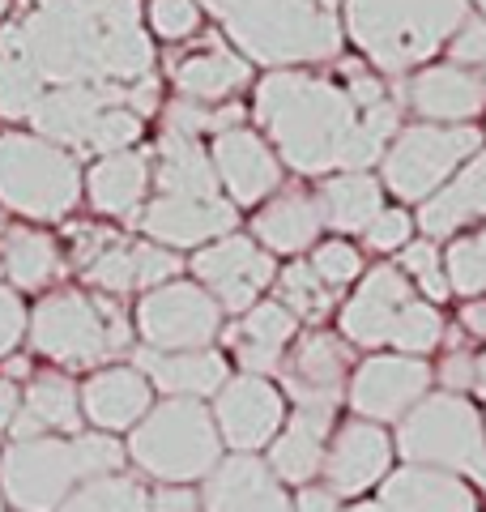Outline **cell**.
I'll use <instances>...</instances> for the list:
<instances>
[{
    "label": "cell",
    "instance_id": "cell-38",
    "mask_svg": "<svg viewBox=\"0 0 486 512\" xmlns=\"http://www.w3.org/2000/svg\"><path fill=\"white\" fill-rule=\"evenodd\" d=\"M444 338V316L435 303H423V299H410L401 308V316L393 320V333H388V346H397L401 355L410 359H423L431 355L435 346Z\"/></svg>",
    "mask_w": 486,
    "mask_h": 512
},
{
    "label": "cell",
    "instance_id": "cell-40",
    "mask_svg": "<svg viewBox=\"0 0 486 512\" xmlns=\"http://www.w3.org/2000/svg\"><path fill=\"white\" fill-rule=\"evenodd\" d=\"M43 82L22 56H0V116L30 120V111L43 99Z\"/></svg>",
    "mask_w": 486,
    "mask_h": 512
},
{
    "label": "cell",
    "instance_id": "cell-25",
    "mask_svg": "<svg viewBox=\"0 0 486 512\" xmlns=\"http://www.w3.org/2000/svg\"><path fill=\"white\" fill-rule=\"evenodd\" d=\"M299 338V320L290 316L282 303H256L239 316V325L226 333L235 359L243 367V376H265V372H278L282 355L290 350V342Z\"/></svg>",
    "mask_w": 486,
    "mask_h": 512
},
{
    "label": "cell",
    "instance_id": "cell-32",
    "mask_svg": "<svg viewBox=\"0 0 486 512\" xmlns=\"http://www.w3.org/2000/svg\"><path fill=\"white\" fill-rule=\"evenodd\" d=\"M154 184H158V197H222L209 150L197 137H180V133L158 137Z\"/></svg>",
    "mask_w": 486,
    "mask_h": 512
},
{
    "label": "cell",
    "instance_id": "cell-34",
    "mask_svg": "<svg viewBox=\"0 0 486 512\" xmlns=\"http://www.w3.org/2000/svg\"><path fill=\"white\" fill-rule=\"evenodd\" d=\"M145 188H150V158L137 154V150L107 154L86 175L90 205L99 214H116V218L137 214V205L145 201Z\"/></svg>",
    "mask_w": 486,
    "mask_h": 512
},
{
    "label": "cell",
    "instance_id": "cell-44",
    "mask_svg": "<svg viewBox=\"0 0 486 512\" xmlns=\"http://www.w3.org/2000/svg\"><path fill=\"white\" fill-rule=\"evenodd\" d=\"M312 269L320 274L324 286L337 291V286H350L354 278H363V256L350 239H324V244H316V252H312Z\"/></svg>",
    "mask_w": 486,
    "mask_h": 512
},
{
    "label": "cell",
    "instance_id": "cell-14",
    "mask_svg": "<svg viewBox=\"0 0 486 512\" xmlns=\"http://www.w3.org/2000/svg\"><path fill=\"white\" fill-rule=\"evenodd\" d=\"M354 367V350L346 338L337 333L312 329L303 338L290 342V350L282 355V389L295 406H316V410H333L337 397L346 393V376Z\"/></svg>",
    "mask_w": 486,
    "mask_h": 512
},
{
    "label": "cell",
    "instance_id": "cell-47",
    "mask_svg": "<svg viewBox=\"0 0 486 512\" xmlns=\"http://www.w3.org/2000/svg\"><path fill=\"white\" fill-rule=\"evenodd\" d=\"M448 60L465 64V69H478L486 60V18H474V13H469L457 35L448 39Z\"/></svg>",
    "mask_w": 486,
    "mask_h": 512
},
{
    "label": "cell",
    "instance_id": "cell-49",
    "mask_svg": "<svg viewBox=\"0 0 486 512\" xmlns=\"http://www.w3.org/2000/svg\"><path fill=\"white\" fill-rule=\"evenodd\" d=\"M435 376H440L444 393H461V389H474V359L465 355V350H448V359L435 367Z\"/></svg>",
    "mask_w": 486,
    "mask_h": 512
},
{
    "label": "cell",
    "instance_id": "cell-48",
    "mask_svg": "<svg viewBox=\"0 0 486 512\" xmlns=\"http://www.w3.org/2000/svg\"><path fill=\"white\" fill-rule=\"evenodd\" d=\"M26 325H30L26 303L13 295L9 286H0V359L13 355V346L26 338Z\"/></svg>",
    "mask_w": 486,
    "mask_h": 512
},
{
    "label": "cell",
    "instance_id": "cell-37",
    "mask_svg": "<svg viewBox=\"0 0 486 512\" xmlns=\"http://www.w3.org/2000/svg\"><path fill=\"white\" fill-rule=\"evenodd\" d=\"M278 303L307 325H320L324 316L333 312V286H324L320 274L312 269V261H290L278 278Z\"/></svg>",
    "mask_w": 486,
    "mask_h": 512
},
{
    "label": "cell",
    "instance_id": "cell-24",
    "mask_svg": "<svg viewBox=\"0 0 486 512\" xmlns=\"http://www.w3.org/2000/svg\"><path fill=\"white\" fill-rule=\"evenodd\" d=\"M329 431H333V410L299 406L282 423L278 440L269 448V470L278 474V483L307 487L324 470V453H329Z\"/></svg>",
    "mask_w": 486,
    "mask_h": 512
},
{
    "label": "cell",
    "instance_id": "cell-12",
    "mask_svg": "<svg viewBox=\"0 0 486 512\" xmlns=\"http://www.w3.org/2000/svg\"><path fill=\"white\" fill-rule=\"evenodd\" d=\"M192 274H197V286L214 295L222 312L243 316L261 303L265 286L278 278V265L252 235H222L192 256Z\"/></svg>",
    "mask_w": 486,
    "mask_h": 512
},
{
    "label": "cell",
    "instance_id": "cell-60",
    "mask_svg": "<svg viewBox=\"0 0 486 512\" xmlns=\"http://www.w3.org/2000/svg\"><path fill=\"white\" fill-rule=\"evenodd\" d=\"M0 512H5V495H0Z\"/></svg>",
    "mask_w": 486,
    "mask_h": 512
},
{
    "label": "cell",
    "instance_id": "cell-51",
    "mask_svg": "<svg viewBox=\"0 0 486 512\" xmlns=\"http://www.w3.org/2000/svg\"><path fill=\"white\" fill-rule=\"evenodd\" d=\"M295 512H337V495L329 487H303L295 500Z\"/></svg>",
    "mask_w": 486,
    "mask_h": 512
},
{
    "label": "cell",
    "instance_id": "cell-3",
    "mask_svg": "<svg viewBox=\"0 0 486 512\" xmlns=\"http://www.w3.org/2000/svg\"><path fill=\"white\" fill-rule=\"evenodd\" d=\"M248 64L295 69L342 52V0H201Z\"/></svg>",
    "mask_w": 486,
    "mask_h": 512
},
{
    "label": "cell",
    "instance_id": "cell-18",
    "mask_svg": "<svg viewBox=\"0 0 486 512\" xmlns=\"http://www.w3.org/2000/svg\"><path fill=\"white\" fill-rule=\"evenodd\" d=\"M388 466H393V440H388V431L380 423L350 419L329 440L320 474L333 495H363L380 478H388Z\"/></svg>",
    "mask_w": 486,
    "mask_h": 512
},
{
    "label": "cell",
    "instance_id": "cell-59",
    "mask_svg": "<svg viewBox=\"0 0 486 512\" xmlns=\"http://www.w3.org/2000/svg\"><path fill=\"white\" fill-rule=\"evenodd\" d=\"M5 9H9V0H0V13H5Z\"/></svg>",
    "mask_w": 486,
    "mask_h": 512
},
{
    "label": "cell",
    "instance_id": "cell-52",
    "mask_svg": "<svg viewBox=\"0 0 486 512\" xmlns=\"http://www.w3.org/2000/svg\"><path fill=\"white\" fill-rule=\"evenodd\" d=\"M18 410H22V393H18V384L0 376V431H9L13 419H18Z\"/></svg>",
    "mask_w": 486,
    "mask_h": 512
},
{
    "label": "cell",
    "instance_id": "cell-28",
    "mask_svg": "<svg viewBox=\"0 0 486 512\" xmlns=\"http://www.w3.org/2000/svg\"><path fill=\"white\" fill-rule=\"evenodd\" d=\"M77 427H81V389L64 372H43L22 393V410L9 431H13V444H22V440L47 436V431L77 436Z\"/></svg>",
    "mask_w": 486,
    "mask_h": 512
},
{
    "label": "cell",
    "instance_id": "cell-36",
    "mask_svg": "<svg viewBox=\"0 0 486 512\" xmlns=\"http://www.w3.org/2000/svg\"><path fill=\"white\" fill-rule=\"evenodd\" d=\"M56 512H150V491L133 474H103L81 483Z\"/></svg>",
    "mask_w": 486,
    "mask_h": 512
},
{
    "label": "cell",
    "instance_id": "cell-23",
    "mask_svg": "<svg viewBox=\"0 0 486 512\" xmlns=\"http://www.w3.org/2000/svg\"><path fill=\"white\" fill-rule=\"evenodd\" d=\"M154 410V393L137 367H103L81 384V419H90L99 431L137 427Z\"/></svg>",
    "mask_w": 486,
    "mask_h": 512
},
{
    "label": "cell",
    "instance_id": "cell-13",
    "mask_svg": "<svg viewBox=\"0 0 486 512\" xmlns=\"http://www.w3.org/2000/svg\"><path fill=\"white\" fill-rule=\"evenodd\" d=\"M435 367L427 359L410 355H376L363 367H354V376L346 384L350 410L367 423H401L431 389Z\"/></svg>",
    "mask_w": 486,
    "mask_h": 512
},
{
    "label": "cell",
    "instance_id": "cell-17",
    "mask_svg": "<svg viewBox=\"0 0 486 512\" xmlns=\"http://www.w3.org/2000/svg\"><path fill=\"white\" fill-rule=\"evenodd\" d=\"M209 158H214V171H218V184L226 188V201L235 205H256L265 201L269 192L282 188V163L273 146L252 133L248 124L239 128H226V133L214 137V146H209Z\"/></svg>",
    "mask_w": 486,
    "mask_h": 512
},
{
    "label": "cell",
    "instance_id": "cell-50",
    "mask_svg": "<svg viewBox=\"0 0 486 512\" xmlns=\"http://www.w3.org/2000/svg\"><path fill=\"white\" fill-rule=\"evenodd\" d=\"M150 512H205L188 487H162L150 495Z\"/></svg>",
    "mask_w": 486,
    "mask_h": 512
},
{
    "label": "cell",
    "instance_id": "cell-8",
    "mask_svg": "<svg viewBox=\"0 0 486 512\" xmlns=\"http://www.w3.org/2000/svg\"><path fill=\"white\" fill-rule=\"evenodd\" d=\"M30 346L64 367H94L133 342V325L116 299H90L81 291H60L30 312Z\"/></svg>",
    "mask_w": 486,
    "mask_h": 512
},
{
    "label": "cell",
    "instance_id": "cell-7",
    "mask_svg": "<svg viewBox=\"0 0 486 512\" xmlns=\"http://www.w3.org/2000/svg\"><path fill=\"white\" fill-rule=\"evenodd\" d=\"M397 453L410 466L465 474L486 491V423L461 393H427L401 419Z\"/></svg>",
    "mask_w": 486,
    "mask_h": 512
},
{
    "label": "cell",
    "instance_id": "cell-4",
    "mask_svg": "<svg viewBox=\"0 0 486 512\" xmlns=\"http://www.w3.org/2000/svg\"><path fill=\"white\" fill-rule=\"evenodd\" d=\"M469 0H342V30L380 77H405L448 47Z\"/></svg>",
    "mask_w": 486,
    "mask_h": 512
},
{
    "label": "cell",
    "instance_id": "cell-15",
    "mask_svg": "<svg viewBox=\"0 0 486 512\" xmlns=\"http://www.w3.org/2000/svg\"><path fill=\"white\" fill-rule=\"evenodd\" d=\"M214 423L222 444L256 453L278 440L286 423V397L265 376H235L214 393Z\"/></svg>",
    "mask_w": 486,
    "mask_h": 512
},
{
    "label": "cell",
    "instance_id": "cell-27",
    "mask_svg": "<svg viewBox=\"0 0 486 512\" xmlns=\"http://www.w3.org/2000/svg\"><path fill=\"white\" fill-rule=\"evenodd\" d=\"M171 82H175V90H180V99L218 107V103H231V94L252 82V64L239 52H231V47L209 43V47H201V52L175 60Z\"/></svg>",
    "mask_w": 486,
    "mask_h": 512
},
{
    "label": "cell",
    "instance_id": "cell-2",
    "mask_svg": "<svg viewBox=\"0 0 486 512\" xmlns=\"http://www.w3.org/2000/svg\"><path fill=\"white\" fill-rule=\"evenodd\" d=\"M0 56H22L43 90L137 86L154 77V47L137 0H35L0 30Z\"/></svg>",
    "mask_w": 486,
    "mask_h": 512
},
{
    "label": "cell",
    "instance_id": "cell-39",
    "mask_svg": "<svg viewBox=\"0 0 486 512\" xmlns=\"http://www.w3.org/2000/svg\"><path fill=\"white\" fill-rule=\"evenodd\" d=\"M444 278H448V291L457 295H469V299L486 295V227L452 239L444 252Z\"/></svg>",
    "mask_w": 486,
    "mask_h": 512
},
{
    "label": "cell",
    "instance_id": "cell-11",
    "mask_svg": "<svg viewBox=\"0 0 486 512\" xmlns=\"http://www.w3.org/2000/svg\"><path fill=\"white\" fill-rule=\"evenodd\" d=\"M137 333L145 350H209L222 333V308L197 282H167L145 291L137 303Z\"/></svg>",
    "mask_w": 486,
    "mask_h": 512
},
{
    "label": "cell",
    "instance_id": "cell-45",
    "mask_svg": "<svg viewBox=\"0 0 486 512\" xmlns=\"http://www.w3.org/2000/svg\"><path fill=\"white\" fill-rule=\"evenodd\" d=\"M150 26L162 39H188L201 26L197 0H150Z\"/></svg>",
    "mask_w": 486,
    "mask_h": 512
},
{
    "label": "cell",
    "instance_id": "cell-54",
    "mask_svg": "<svg viewBox=\"0 0 486 512\" xmlns=\"http://www.w3.org/2000/svg\"><path fill=\"white\" fill-rule=\"evenodd\" d=\"M474 389L486 397V350H482V355L474 359Z\"/></svg>",
    "mask_w": 486,
    "mask_h": 512
},
{
    "label": "cell",
    "instance_id": "cell-35",
    "mask_svg": "<svg viewBox=\"0 0 486 512\" xmlns=\"http://www.w3.org/2000/svg\"><path fill=\"white\" fill-rule=\"evenodd\" d=\"M0 269L18 291H39L60 274V248L43 231L9 227L0 235Z\"/></svg>",
    "mask_w": 486,
    "mask_h": 512
},
{
    "label": "cell",
    "instance_id": "cell-29",
    "mask_svg": "<svg viewBox=\"0 0 486 512\" xmlns=\"http://www.w3.org/2000/svg\"><path fill=\"white\" fill-rule=\"evenodd\" d=\"M137 372L158 384L162 393L171 397H192V402H201V397L218 393L226 380V359L218 350H175V355H162V350H137Z\"/></svg>",
    "mask_w": 486,
    "mask_h": 512
},
{
    "label": "cell",
    "instance_id": "cell-58",
    "mask_svg": "<svg viewBox=\"0 0 486 512\" xmlns=\"http://www.w3.org/2000/svg\"><path fill=\"white\" fill-rule=\"evenodd\" d=\"M478 9H482V18H486V0H478Z\"/></svg>",
    "mask_w": 486,
    "mask_h": 512
},
{
    "label": "cell",
    "instance_id": "cell-31",
    "mask_svg": "<svg viewBox=\"0 0 486 512\" xmlns=\"http://www.w3.org/2000/svg\"><path fill=\"white\" fill-rule=\"evenodd\" d=\"M474 218H486V150H478L435 197L418 205V227L431 239L457 235Z\"/></svg>",
    "mask_w": 486,
    "mask_h": 512
},
{
    "label": "cell",
    "instance_id": "cell-26",
    "mask_svg": "<svg viewBox=\"0 0 486 512\" xmlns=\"http://www.w3.org/2000/svg\"><path fill=\"white\" fill-rule=\"evenodd\" d=\"M320 227H324V218H320V205L312 192H303V188H286L278 192L273 201H265L261 210H256L252 218V239L261 244L269 256L273 252H282V256H299L307 252L320 239Z\"/></svg>",
    "mask_w": 486,
    "mask_h": 512
},
{
    "label": "cell",
    "instance_id": "cell-46",
    "mask_svg": "<svg viewBox=\"0 0 486 512\" xmlns=\"http://www.w3.org/2000/svg\"><path fill=\"white\" fill-rule=\"evenodd\" d=\"M410 231H414V218L405 214V210H380V218L371 222L363 235H367V248H376V252H401L405 244H410Z\"/></svg>",
    "mask_w": 486,
    "mask_h": 512
},
{
    "label": "cell",
    "instance_id": "cell-53",
    "mask_svg": "<svg viewBox=\"0 0 486 512\" xmlns=\"http://www.w3.org/2000/svg\"><path fill=\"white\" fill-rule=\"evenodd\" d=\"M461 329L469 338H486V299H474L461 308Z\"/></svg>",
    "mask_w": 486,
    "mask_h": 512
},
{
    "label": "cell",
    "instance_id": "cell-22",
    "mask_svg": "<svg viewBox=\"0 0 486 512\" xmlns=\"http://www.w3.org/2000/svg\"><path fill=\"white\" fill-rule=\"evenodd\" d=\"M414 299L410 291V278L393 265H380V269H367L359 291L346 299L342 308V338L350 346H384L388 333H393V320L401 316V308Z\"/></svg>",
    "mask_w": 486,
    "mask_h": 512
},
{
    "label": "cell",
    "instance_id": "cell-6",
    "mask_svg": "<svg viewBox=\"0 0 486 512\" xmlns=\"http://www.w3.org/2000/svg\"><path fill=\"white\" fill-rule=\"evenodd\" d=\"M128 457L167 487H184L209 478L222 461V436L218 423L201 402L192 397H167L133 427Z\"/></svg>",
    "mask_w": 486,
    "mask_h": 512
},
{
    "label": "cell",
    "instance_id": "cell-10",
    "mask_svg": "<svg viewBox=\"0 0 486 512\" xmlns=\"http://www.w3.org/2000/svg\"><path fill=\"white\" fill-rule=\"evenodd\" d=\"M478 150H482V133L474 124H423L418 120L410 128H401L393 137V146L384 150L380 180L393 197L423 205Z\"/></svg>",
    "mask_w": 486,
    "mask_h": 512
},
{
    "label": "cell",
    "instance_id": "cell-42",
    "mask_svg": "<svg viewBox=\"0 0 486 512\" xmlns=\"http://www.w3.org/2000/svg\"><path fill=\"white\" fill-rule=\"evenodd\" d=\"M401 274L423 286V295L431 303L448 299V278H444V256L435 248V239H414L401 248Z\"/></svg>",
    "mask_w": 486,
    "mask_h": 512
},
{
    "label": "cell",
    "instance_id": "cell-43",
    "mask_svg": "<svg viewBox=\"0 0 486 512\" xmlns=\"http://www.w3.org/2000/svg\"><path fill=\"white\" fill-rule=\"evenodd\" d=\"M137 137H141V116H137V111H128V107H107L103 116L94 120V128H90L86 150L99 154V158H107V154L133 150Z\"/></svg>",
    "mask_w": 486,
    "mask_h": 512
},
{
    "label": "cell",
    "instance_id": "cell-55",
    "mask_svg": "<svg viewBox=\"0 0 486 512\" xmlns=\"http://www.w3.org/2000/svg\"><path fill=\"white\" fill-rule=\"evenodd\" d=\"M22 376H30V363H26V359H9L5 380H22Z\"/></svg>",
    "mask_w": 486,
    "mask_h": 512
},
{
    "label": "cell",
    "instance_id": "cell-33",
    "mask_svg": "<svg viewBox=\"0 0 486 512\" xmlns=\"http://www.w3.org/2000/svg\"><path fill=\"white\" fill-rule=\"evenodd\" d=\"M316 205H320L324 227H333L342 235H363L384 210V184L367 171L329 175L316 192Z\"/></svg>",
    "mask_w": 486,
    "mask_h": 512
},
{
    "label": "cell",
    "instance_id": "cell-5",
    "mask_svg": "<svg viewBox=\"0 0 486 512\" xmlns=\"http://www.w3.org/2000/svg\"><path fill=\"white\" fill-rule=\"evenodd\" d=\"M124 448L111 440L107 431H90V436H39L9 444L0 457V495L18 512H56L69 495L103 474H120Z\"/></svg>",
    "mask_w": 486,
    "mask_h": 512
},
{
    "label": "cell",
    "instance_id": "cell-20",
    "mask_svg": "<svg viewBox=\"0 0 486 512\" xmlns=\"http://www.w3.org/2000/svg\"><path fill=\"white\" fill-rule=\"evenodd\" d=\"M205 512H295L278 474L256 453H235L214 466L201 495Z\"/></svg>",
    "mask_w": 486,
    "mask_h": 512
},
{
    "label": "cell",
    "instance_id": "cell-30",
    "mask_svg": "<svg viewBox=\"0 0 486 512\" xmlns=\"http://www.w3.org/2000/svg\"><path fill=\"white\" fill-rule=\"evenodd\" d=\"M380 504L388 512H478V500L457 474L405 466L384 478Z\"/></svg>",
    "mask_w": 486,
    "mask_h": 512
},
{
    "label": "cell",
    "instance_id": "cell-1",
    "mask_svg": "<svg viewBox=\"0 0 486 512\" xmlns=\"http://www.w3.org/2000/svg\"><path fill=\"white\" fill-rule=\"evenodd\" d=\"M252 116L273 141L278 163L299 175H342L376 167L388 137L401 133V111L393 99L359 107L333 77L303 69H273L256 86Z\"/></svg>",
    "mask_w": 486,
    "mask_h": 512
},
{
    "label": "cell",
    "instance_id": "cell-41",
    "mask_svg": "<svg viewBox=\"0 0 486 512\" xmlns=\"http://www.w3.org/2000/svg\"><path fill=\"white\" fill-rule=\"evenodd\" d=\"M243 124V107L239 103H218V107H205V103H192V99H175L167 107V133H180V137H201V133H226V128H239Z\"/></svg>",
    "mask_w": 486,
    "mask_h": 512
},
{
    "label": "cell",
    "instance_id": "cell-57",
    "mask_svg": "<svg viewBox=\"0 0 486 512\" xmlns=\"http://www.w3.org/2000/svg\"><path fill=\"white\" fill-rule=\"evenodd\" d=\"M474 73H478V77H482V86H486V60H482V64H478V69H474Z\"/></svg>",
    "mask_w": 486,
    "mask_h": 512
},
{
    "label": "cell",
    "instance_id": "cell-21",
    "mask_svg": "<svg viewBox=\"0 0 486 512\" xmlns=\"http://www.w3.org/2000/svg\"><path fill=\"white\" fill-rule=\"evenodd\" d=\"M184 269V261L171 248H158L150 239L141 244H124V239H111V244L86 261V282L99 286L103 295H128V291H154V286L175 282V274Z\"/></svg>",
    "mask_w": 486,
    "mask_h": 512
},
{
    "label": "cell",
    "instance_id": "cell-9",
    "mask_svg": "<svg viewBox=\"0 0 486 512\" xmlns=\"http://www.w3.org/2000/svg\"><path fill=\"white\" fill-rule=\"evenodd\" d=\"M81 197V171L69 150L35 133H0V205L35 222H56Z\"/></svg>",
    "mask_w": 486,
    "mask_h": 512
},
{
    "label": "cell",
    "instance_id": "cell-16",
    "mask_svg": "<svg viewBox=\"0 0 486 512\" xmlns=\"http://www.w3.org/2000/svg\"><path fill=\"white\" fill-rule=\"evenodd\" d=\"M239 210L226 197H154L137 214V227L158 248H205L222 235H235Z\"/></svg>",
    "mask_w": 486,
    "mask_h": 512
},
{
    "label": "cell",
    "instance_id": "cell-19",
    "mask_svg": "<svg viewBox=\"0 0 486 512\" xmlns=\"http://www.w3.org/2000/svg\"><path fill=\"white\" fill-rule=\"evenodd\" d=\"M405 103L423 124H469L486 111V86L465 64H427L405 77Z\"/></svg>",
    "mask_w": 486,
    "mask_h": 512
},
{
    "label": "cell",
    "instance_id": "cell-56",
    "mask_svg": "<svg viewBox=\"0 0 486 512\" xmlns=\"http://www.w3.org/2000/svg\"><path fill=\"white\" fill-rule=\"evenodd\" d=\"M346 512H388L380 500H371V504H354V508H346Z\"/></svg>",
    "mask_w": 486,
    "mask_h": 512
}]
</instances>
